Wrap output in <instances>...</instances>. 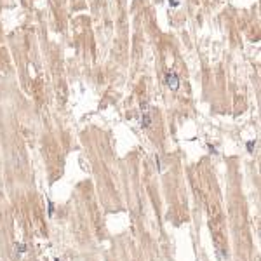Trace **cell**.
Instances as JSON below:
<instances>
[{"mask_svg": "<svg viewBox=\"0 0 261 261\" xmlns=\"http://www.w3.org/2000/svg\"><path fill=\"white\" fill-rule=\"evenodd\" d=\"M165 85H167V89H171V91H178V89H179V77H178L176 71L169 70V71L165 73Z\"/></svg>", "mask_w": 261, "mask_h": 261, "instance_id": "cell-1", "label": "cell"}, {"mask_svg": "<svg viewBox=\"0 0 261 261\" xmlns=\"http://www.w3.org/2000/svg\"><path fill=\"white\" fill-rule=\"evenodd\" d=\"M141 110H143V115H141V127L143 129H150L152 127V113L148 110V105L146 103H141Z\"/></svg>", "mask_w": 261, "mask_h": 261, "instance_id": "cell-2", "label": "cell"}, {"mask_svg": "<svg viewBox=\"0 0 261 261\" xmlns=\"http://www.w3.org/2000/svg\"><path fill=\"white\" fill-rule=\"evenodd\" d=\"M14 249H16V254H17V256H21V254H24V253H26V249H28V247H26V244H21V242H19V244H16V246H14Z\"/></svg>", "mask_w": 261, "mask_h": 261, "instance_id": "cell-3", "label": "cell"}, {"mask_svg": "<svg viewBox=\"0 0 261 261\" xmlns=\"http://www.w3.org/2000/svg\"><path fill=\"white\" fill-rule=\"evenodd\" d=\"M254 146H256V141H254V139L247 141V145H246V148H247V152H249V153H253V152H254Z\"/></svg>", "mask_w": 261, "mask_h": 261, "instance_id": "cell-4", "label": "cell"}, {"mask_svg": "<svg viewBox=\"0 0 261 261\" xmlns=\"http://www.w3.org/2000/svg\"><path fill=\"white\" fill-rule=\"evenodd\" d=\"M47 213H49V216H52V214H54V204H52V200H51V199H47Z\"/></svg>", "mask_w": 261, "mask_h": 261, "instance_id": "cell-5", "label": "cell"}, {"mask_svg": "<svg viewBox=\"0 0 261 261\" xmlns=\"http://www.w3.org/2000/svg\"><path fill=\"white\" fill-rule=\"evenodd\" d=\"M155 164H157V171L162 172V162H160V155L159 153H155Z\"/></svg>", "mask_w": 261, "mask_h": 261, "instance_id": "cell-6", "label": "cell"}, {"mask_svg": "<svg viewBox=\"0 0 261 261\" xmlns=\"http://www.w3.org/2000/svg\"><path fill=\"white\" fill-rule=\"evenodd\" d=\"M169 5H171V7H178L179 2H178V0H169Z\"/></svg>", "mask_w": 261, "mask_h": 261, "instance_id": "cell-7", "label": "cell"}, {"mask_svg": "<svg viewBox=\"0 0 261 261\" xmlns=\"http://www.w3.org/2000/svg\"><path fill=\"white\" fill-rule=\"evenodd\" d=\"M209 150H211V153H214V155H218V150L213 146V145H209Z\"/></svg>", "mask_w": 261, "mask_h": 261, "instance_id": "cell-8", "label": "cell"}, {"mask_svg": "<svg viewBox=\"0 0 261 261\" xmlns=\"http://www.w3.org/2000/svg\"><path fill=\"white\" fill-rule=\"evenodd\" d=\"M54 261H59V260H57V258H56V260H54Z\"/></svg>", "mask_w": 261, "mask_h": 261, "instance_id": "cell-9", "label": "cell"}]
</instances>
